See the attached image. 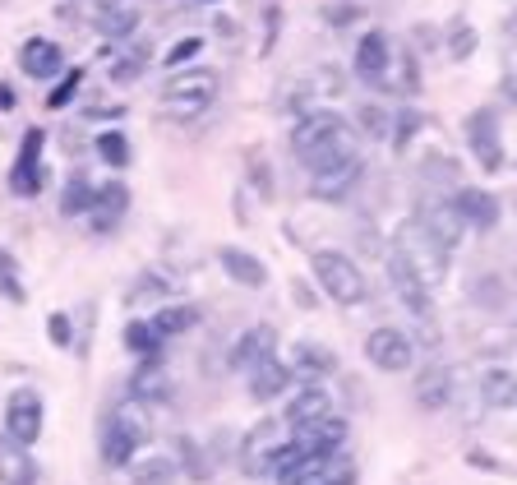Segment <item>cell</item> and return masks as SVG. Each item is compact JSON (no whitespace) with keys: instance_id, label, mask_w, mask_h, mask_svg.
<instances>
[{"instance_id":"cell-37","label":"cell","mask_w":517,"mask_h":485,"mask_svg":"<svg viewBox=\"0 0 517 485\" xmlns=\"http://www.w3.org/2000/svg\"><path fill=\"white\" fill-rule=\"evenodd\" d=\"M351 158H361V148H324V153L305 158V171H310V176H324V171L342 167V162H351Z\"/></svg>"},{"instance_id":"cell-25","label":"cell","mask_w":517,"mask_h":485,"mask_svg":"<svg viewBox=\"0 0 517 485\" xmlns=\"http://www.w3.org/2000/svg\"><path fill=\"white\" fill-rule=\"evenodd\" d=\"M0 485H37V462L10 435L0 439Z\"/></svg>"},{"instance_id":"cell-41","label":"cell","mask_w":517,"mask_h":485,"mask_svg":"<svg viewBox=\"0 0 517 485\" xmlns=\"http://www.w3.org/2000/svg\"><path fill=\"white\" fill-rule=\"evenodd\" d=\"M199 51H204V42H199V37H185V42H176V47L167 51V65L171 70H181V65H190L194 56H199Z\"/></svg>"},{"instance_id":"cell-13","label":"cell","mask_w":517,"mask_h":485,"mask_svg":"<svg viewBox=\"0 0 517 485\" xmlns=\"http://www.w3.org/2000/svg\"><path fill=\"white\" fill-rule=\"evenodd\" d=\"M273 347H277V328L273 324H250L241 338L231 342L227 365H231V370H241V375H250L254 365L273 356Z\"/></svg>"},{"instance_id":"cell-17","label":"cell","mask_w":517,"mask_h":485,"mask_svg":"<svg viewBox=\"0 0 517 485\" xmlns=\"http://www.w3.org/2000/svg\"><path fill=\"white\" fill-rule=\"evenodd\" d=\"M291 435L301 439V444H305L310 453H347L351 425H347V416L328 412V416H319L314 425H305V430H291Z\"/></svg>"},{"instance_id":"cell-7","label":"cell","mask_w":517,"mask_h":485,"mask_svg":"<svg viewBox=\"0 0 517 485\" xmlns=\"http://www.w3.org/2000/svg\"><path fill=\"white\" fill-rule=\"evenodd\" d=\"M365 361L384 375H407L416 365V342H411L407 328H393V324H379L365 333Z\"/></svg>"},{"instance_id":"cell-47","label":"cell","mask_w":517,"mask_h":485,"mask_svg":"<svg viewBox=\"0 0 517 485\" xmlns=\"http://www.w3.org/2000/svg\"><path fill=\"white\" fill-rule=\"evenodd\" d=\"M291 296H296V305H301V310H314V291H310V282H291Z\"/></svg>"},{"instance_id":"cell-4","label":"cell","mask_w":517,"mask_h":485,"mask_svg":"<svg viewBox=\"0 0 517 485\" xmlns=\"http://www.w3.org/2000/svg\"><path fill=\"white\" fill-rule=\"evenodd\" d=\"M324 148H356V130L337 111H305L301 121L291 125V153L305 162Z\"/></svg>"},{"instance_id":"cell-33","label":"cell","mask_w":517,"mask_h":485,"mask_svg":"<svg viewBox=\"0 0 517 485\" xmlns=\"http://www.w3.org/2000/svg\"><path fill=\"white\" fill-rule=\"evenodd\" d=\"M125 347H130L134 356H153L157 347H162V333L153 328V319H130V324H125Z\"/></svg>"},{"instance_id":"cell-27","label":"cell","mask_w":517,"mask_h":485,"mask_svg":"<svg viewBox=\"0 0 517 485\" xmlns=\"http://www.w3.org/2000/svg\"><path fill=\"white\" fill-rule=\"evenodd\" d=\"M130 398L144 402V407H153V402H167L171 398V375L157 361L144 365V370H134V375H130Z\"/></svg>"},{"instance_id":"cell-20","label":"cell","mask_w":517,"mask_h":485,"mask_svg":"<svg viewBox=\"0 0 517 485\" xmlns=\"http://www.w3.org/2000/svg\"><path fill=\"white\" fill-rule=\"evenodd\" d=\"M217 264H222V273H227V278L236 282V287H250V291L268 287V268H264V259L250 255V250H241V245H222V250H217Z\"/></svg>"},{"instance_id":"cell-16","label":"cell","mask_w":517,"mask_h":485,"mask_svg":"<svg viewBox=\"0 0 517 485\" xmlns=\"http://www.w3.org/2000/svg\"><path fill=\"white\" fill-rule=\"evenodd\" d=\"M337 412L333 398H328V388L324 384H301L296 393L287 398V412H282V425L287 430H305V425H314L319 416Z\"/></svg>"},{"instance_id":"cell-12","label":"cell","mask_w":517,"mask_h":485,"mask_svg":"<svg viewBox=\"0 0 517 485\" xmlns=\"http://www.w3.org/2000/svg\"><path fill=\"white\" fill-rule=\"evenodd\" d=\"M139 24H144V10H139L134 0H107V5H97V14H93L97 37L111 42V47H121L125 37H134Z\"/></svg>"},{"instance_id":"cell-23","label":"cell","mask_w":517,"mask_h":485,"mask_svg":"<svg viewBox=\"0 0 517 485\" xmlns=\"http://www.w3.org/2000/svg\"><path fill=\"white\" fill-rule=\"evenodd\" d=\"M37 153H42V130H28L24 134V148H19V162L10 171V185L14 194H37L42 190V167H37Z\"/></svg>"},{"instance_id":"cell-36","label":"cell","mask_w":517,"mask_h":485,"mask_svg":"<svg viewBox=\"0 0 517 485\" xmlns=\"http://www.w3.org/2000/svg\"><path fill=\"white\" fill-rule=\"evenodd\" d=\"M444 51L453 56V61H467L471 51H476V28L457 19V24L448 28V37H444Z\"/></svg>"},{"instance_id":"cell-2","label":"cell","mask_w":517,"mask_h":485,"mask_svg":"<svg viewBox=\"0 0 517 485\" xmlns=\"http://www.w3.org/2000/svg\"><path fill=\"white\" fill-rule=\"evenodd\" d=\"M310 278L337 305H365L370 301V278L361 273V264L342 250H314L310 255Z\"/></svg>"},{"instance_id":"cell-32","label":"cell","mask_w":517,"mask_h":485,"mask_svg":"<svg viewBox=\"0 0 517 485\" xmlns=\"http://www.w3.org/2000/svg\"><path fill=\"white\" fill-rule=\"evenodd\" d=\"M93 199H97V185L84 181V176H70L65 181V194H61V213L74 218V213H93Z\"/></svg>"},{"instance_id":"cell-46","label":"cell","mask_w":517,"mask_h":485,"mask_svg":"<svg viewBox=\"0 0 517 485\" xmlns=\"http://www.w3.org/2000/svg\"><path fill=\"white\" fill-rule=\"evenodd\" d=\"M51 342H56V347H74L70 315H51Z\"/></svg>"},{"instance_id":"cell-31","label":"cell","mask_w":517,"mask_h":485,"mask_svg":"<svg viewBox=\"0 0 517 485\" xmlns=\"http://www.w3.org/2000/svg\"><path fill=\"white\" fill-rule=\"evenodd\" d=\"M425 130V111H416V107H402V111H393V125H388V144L397 148V153H407L411 144H416V134Z\"/></svg>"},{"instance_id":"cell-28","label":"cell","mask_w":517,"mask_h":485,"mask_svg":"<svg viewBox=\"0 0 517 485\" xmlns=\"http://www.w3.org/2000/svg\"><path fill=\"white\" fill-rule=\"evenodd\" d=\"M176 476H181V462L167 458V453L134 458V467H130V485H176Z\"/></svg>"},{"instance_id":"cell-10","label":"cell","mask_w":517,"mask_h":485,"mask_svg":"<svg viewBox=\"0 0 517 485\" xmlns=\"http://www.w3.org/2000/svg\"><path fill=\"white\" fill-rule=\"evenodd\" d=\"M356 79H365V84H388V70H393V42H388V33H379V28H370V33L356 42Z\"/></svg>"},{"instance_id":"cell-29","label":"cell","mask_w":517,"mask_h":485,"mask_svg":"<svg viewBox=\"0 0 517 485\" xmlns=\"http://www.w3.org/2000/svg\"><path fill=\"white\" fill-rule=\"evenodd\" d=\"M194 324H199V310H194V305H185V301H167V305H162V310L153 315V328L162 333V342L190 333Z\"/></svg>"},{"instance_id":"cell-15","label":"cell","mask_w":517,"mask_h":485,"mask_svg":"<svg viewBox=\"0 0 517 485\" xmlns=\"http://www.w3.org/2000/svg\"><path fill=\"white\" fill-rule=\"evenodd\" d=\"M411 398H416L421 412H444L448 402H453V370L439 365V361L416 370V379H411Z\"/></svg>"},{"instance_id":"cell-14","label":"cell","mask_w":517,"mask_h":485,"mask_svg":"<svg viewBox=\"0 0 517 485\" xmlns=\"http://www.w3.org/2000/svg\"><path fill=\"white\" fill-rule=\"evenodd\" d=\"M457 213L467 222V231H494L499 218H504V204L494 199L490 190H476V185H457Z\"/></svg>"},{"instance_id":"cell-42","label":"cell","mask_w":517,"mask_h":485,"mask_svg":"<svg viewBox=\"0 0 517 485\" xmlns=\"http://www.w3.org/2000/svg\"><path fill=\"white\" fill-rule=\"evenodd\" d=\"M356 19H361V10H356V5H347V0L324 5V24H333V28H347V24H356Z\"/></svg>"},{"instance_id":"cell-26","label":"cell","mask_w":517,"mask_h":485,"mask_svg":"<svg viewBox=\"0 0 517 485\" xmlns=\"http://www.w3.org/2000/svg\"><path fill=\"white\" fill-rule=\"evenodd\" d=\"M125 208H130V185H125V181L97 185V199H93L97 231H116V222L125 218Z\"/></svg>"},{"instance_id":"cell-39","label":"cell","mask_w":517,"mask_h":485,"mask_svg":"<svg viewBox=\"0 0 517 485\" xmlns=\"http://www.w3.org/2000/svg\"><path fill=\"white\" fill-rule=\"evenodd\" d=\"M397 88H402V93H421V61H416V51H402V61H397Z\"/></svg>"},{"instance_id":"cell-40","label":"cell","mask_w":517,"mask_h":485,"mask_svg":"<svg viewBox=\"0 0 517 485\" xmlns=\"http://www.w3.org/2000/svg\"><path fill=\"white\" fill-rule=\"evenodd\" d=\"M425 181H448V185H462V167L453 158H425Z\"/></svg>"},{"instance_id":"cell-38","label":"cell","mask_w":517,"mask_h":485,"mask_svg":"<svg viewBox=\"0 0 517 485\" xmlns=\"http://www.w3.org/2000/svg\"><path fill=\"white\" fill-rule=\"evenodd\" d=\"M176 449H181V467H185V472H190L194 481H208V458H204V449H199L194 439H181Z\"/></svg>"},{"instance_id":"cell-45","label":"cell","mask_w":517,"mask_h":485,"mask_svg":"<svg viewBox=\"0 0 517 485\" xmlns=\"http://www.w3.org/2000/svg\"><path fill=\"white\" fill-rule=\"evenodd\" d=\"M134 296H153V301H162V296H167V282L157 278V273H144V278L134 282Z\"/></svg>"},{"instance_id":"cell-11","label":"cell","mask_w":517,"mask_h":485,"mask_svg":"<svg viewBox=\"0 0 517 485\" xmlns=\"http://www.w3.org/2000/svg\"><path fill=\"white\" fill-rule=\"evenodd\" d=\"M291 439V430L287 425H282V416H277V421H268L264 430H250V435H245V444H241V467L250 476H259V472H268V467H273V453L282 449V444H287Z\"/></svg>"},{"instance_id":"cell-6","label":"cell","mask_w":517,"mask_h":485,"mask_svg":"<svg viewBox=\"0 0 517 485\" xmlns=\"http://www.w3.org/2000/svg\"><path fill=\"white\" fill-rule=\"evenodd\" d=\"M416 231L425 236L434 259H448L457 245H462V236H467V222H462L453 199H425V204L416 208Z\"/></svg>"},{"instance_id":"cell-18","label":"cell","mask_w":517,"mask_h":485,"mask_svg":"<svg viewBox=\"0 0 517 485\" xmlns=\"http://www.w3.org/2000/svg\"><path fill=\"white\" fill-rule=\"evenodd\" d=\"M361 176H365V162L351 158V162H342V167L324 171V176H310V194L319 204H342V199H351V190L361 185Z\"/></svg>"},{"instance_id":"cell-48","label":"cell","mask_w":517,"mask_h":485,"mask_svg":"<svg viewBox=\"0 0 517 485\" xmlns=\"http://www.w3.org/2000/svg\"><path fill=\"white\" fill-rule=\"evenodd\" d=\"M0 107H14V88H0Z\"/></svg>"},{"instance_id":"cell-35","label":"cell","mask_w":517,"mask_h":485,"mask_svg":"<svg viewBox=\"0 0 517 485\" xmlns=\"http://www.w3.org/2000/svg\"><path fill=\"white\" fill-rule=\"evenodd\" d=\"M97 158L107 162V167H125V162H130V139H125L121 130L102 134V139H97Z\"/></svg>"},{"instance_id":"cell-5","label":"cell","mask_w":517,"mask_h":485,"mask_svg":"<svg viewBox=\"0 0 517 485\" xmlns=\"http://www.w3.org/2000/svg\"><path fill=\"white\" fill-rule=\"evenodd\" d=\"M217 97V70L208 65H185V70H171V79L162 84V107L176 111V116H204Z\"/></svg>"},{"instance_id":"cell-43","label":"cell","mask_w":517,"mask_h":485,"mask_svg":"<svg viewBox=\"0 0 517 485\" xmlns=\"http://www.w3.org/2000/svg\"><path fill=\"white\" fill-rule=\"evenodd\" d=\"M245 167H250V181L259 185V194H264V199H273V171H268V162L250 153V162H245Z\"/></svg>"},{"instance_id":"cell-34","label":"cell","mask_w":517,"mask_h":485,"mask_svg":"<svg viewBox=\"0 0 517 485\" xmlns=\"http://www.w3.org/2000/svg\"><path fill=\"white\" fill-rule=\"evenodd\" d=\"M356 125H361L370 139H388V125H393V111H384L379 102H365L361 111H356Z\"/></svg>"},{"instance_id":"cell-19","label":"cell","mask_w":517,"mask_h":485,"mask_svg":"<svg viewBox=\"0 0 517 485\" xmlns=\"http://www.w3.org/2000/svg\"><path fill=\"white\" fill-rule=\"evenodd\" d=\"M291 379H305V384H324L328 375H337V356L319 342H296L291 347V361H287Z\"/></svg>"},{"instance_id":"cell-3","label":"cell","mask_w":517,"mask_h":485,"mask_svg":"<svg viewBox=\"0 0 517 485\" xmlns=\"http://www.w3.org/2000/svg\"><path fill=\"white\" fill-rule=\"evenodd\" d=\"M384 268H388V282H393V296L397 305L407 310V315H416L421 324H430L434 319V296H430V282H425L421 264L411 259L407 245H393L384 255Z\"/></svg>"},{"instance_id":"cell-8","label":"cell","mask_w":517,"mask_h":485,"mask_svg":"<svg viewBox=\"0 0 517 485\" xmlns=\"http://www.w3.org/2000/svg\"><path fill=\"white\" fill-rule=\"evenodd\" d=\"M42 425H47V416H42V398H37V388H14L10 398H5V435L28 449V444L42 439Z\"/></svg>"},{"instance_id":"cell-24","label":"cell","mask_w":517,"mask_h":485,"mask_svg":"<svg viewBox=\"0 0 517 485\" xmlns=\"http://www.w3.org/2000/svg\"><path fill=\"white\" fill-rule=\"evenodd\" d=\"M481 402L485 407H494V412L517 407V370H508V365H490V370H481Z\"/></svg>"},{"instance_id":"cell-44","label":"cell","mask_w":517,"mask_h":485,"mask_svg":"<svg viewBox=\"0 0 517 485\" xmlns=\"http://www.w3.org/2000/svg\"><path fill=\"white\" fill-rule=\"evenodd\" d=\"M79 79H84V74H79V70H74V74H65V84H61V88H51V97H47V107H51V111H61V107H65V102H70V97H74V93H79Z\"/></svg>"},{"instance_id":"cell-21","label":"cell","mask_w":517,"mask_h":485,"mask_svg":"<svg viewBox=\"0 0 517 485\" xmlns=\"http://www.w3.org/2000/svg\"><path fill=\"white\" fill-rule=\"evenodd\" d=\"M19 70L28 79H56L65 70V51L51 37H28L24 47H19Z\"/></svg>"},{"instance_id":"cell-9","label":"cell","mask_w":517,"mask_h":485,"mask_svg":"<svg viewBox=\"0 0 517 485\" xmlns=\"http://www.w3.org/2000/svg\"><path fill=\"white\" fill-rule=\"evenodd\" d=\"M467 148L476 153L481 171H504V134H499V116L490 107L467 116Z\"/></svg>"},{"instance_id":"cell-1","label":"cell","mask_w":517,"mask_h":485,"mask_svg":"<svg viewBox=\"0 0 517 485\" xmlns=\"http://www.w3.org/2000/svg\"><path fill=\"white\" fill-rule=\"evenodd\" d=\"M148 407L144 402H125L116 412L107 416L102 425V462H107L111 472H121V467H134V458L144 453L148 435H153V425H148Z\"/></svg>"},{"instance_id":"cell-22","label":"cell","mask_w":517,"mask_h":485,"mask_svg":"<svg viewBox=\"0 0 517 485\" xmlns=\"http://www.w3.org/2000/svg\"><path fill=\"white\" fill-rule=\"evenodd\" d=\"M245 388H250V398L254 402H273V398H282L291 388V370H287V361H277V356H268V361H259L245 375Z\"/></svg>"},{"instance_id":"cell-30","label":"cell","mask_w":517,"mask_h":485,"mask_svg":"<svg viewBox=\"0 0 517 485\" xmlns=\"http://www.w3.org/2000/svg\"><path fill=\"white\" fill-rule=\"evenodd\" d=\"M144 65H148L144 47H134L130 56H125L121 47H107V74H111V84H139Z\"/></svg>"}]
</instances>
